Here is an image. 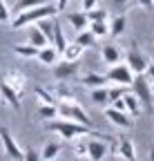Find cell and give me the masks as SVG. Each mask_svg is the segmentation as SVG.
<instances>
[{"mask_svg":"<svg viewBox=\"0 0 154 161\" xmlns=\"http://www.w3.org/2000/svg\"><path fill=\"white\" fill-rule=\"evenodd\" d=\"M136 5H141V7H145V9H152L154 7V0H134Z\"/></svg>","mask_w":154,"mask_h":161,"instance_id":"cell-40","label":"cell"},{"mask_svg":"<svg viewBox=\"0 0 154 161\" xmlns=\"http://www.w3.org/2000/svg\"><path fill=\"white\" fill-rule=\"evenodd\" d=\"M101 56H103V63H107V65H116V63H121V52H119L116 45H103Z\"/></svg>","mask_w":154,"mask_h":161,"instance_id":"cell-17","label":"cell"},{"mask_svg":"<svg viewBox=\"0 0 154 161\" xmlns=\"http://www.w3.org/2000/svg\"><path fill=\"white\" fill-rule=\"evenodd\" d=\"M0 80H5V83H7L9 87H13V90H16L18 94L23 96L27 78H25V74H23L20 69H9V72H5V74H3V78H0Z\"/></svg>","mask_w":154,"mask_h":161,"instance_id":"cell-10","label":"cell"},{"mask_svg":"<svg viewBox=\"0 0 154 161\" xmlns=\"http://www.w3.org/2000/svg\"><path fill=\"white\" fill-rule=\"evenodd\" d=\"M125 25H127V18H125V14H119V16H114L112 18V23H109V36H121L123 31H125Z\"/></svg>","mask_w":154,"mask_h":161,"instance_id":"cell-22","label":"cell"},{"mask_svg":"<svg viewBox=\"0 0 154 161\" xmlns=\"http://www.w3.org/2000/svg\"><path fill=\"white\" fill-rule=\"evenodd\" d=\"M92 103L98 105V108H105L109 103V92L105 87H94L92 90Z\"/></svg>","mask_w":154,"mask_h":161,"instance_id":"cell-26","label":"cell"},{"mask_svg":"<svg viewBox=\"0 0 154 161\" xmlns=\"http://www.w3.org/2000/svg\"><path fill=\"white\" fill-rule=\"evenodd\" d=\"M0 23H11V9L7 7L5 0H0Z\"/></svg>","mask_w":154,"mask_h":161,"instance_id":"cell-35","label":"cell"},{"mask_svg":"<svg viewBox=\"0 0 154 161\" xmlns=\"http://www.w3.org/2000/svg\"><path fill=\"white\" fill-rule=\"evenodd\" d=\"M67 20H69V25L76 29V34L85 31L89 27V18H87L85 11H72V14H67Z\"/></svg>","mask_w":154,"mask_h":161,"instance_id":"cell-14","label":"cell"},{"mask_svg":"<svg viewBox=\"0 0 154 161\" xmlns=\"http://www.w3.org/2000/svg\"><path fill=\"white\" fill-rule=\"evenodd\" d=\"M38 116H40L43 121H51L58 116V103L54 105H40V110H38Z\"/></svg>","mask_w":154,"mask_h":161,"instance_id":"cell-30","label":"cell"},{"mask_svg":"<svg viewBox=\"0 0 154 161\" xmlns=\"http://www.w3.org/2000/svg\"><path fill=\"white\" fill-rule=\"evenodd\" d=\"M36 96H38V101H40L43 105H54V103H58V101H56V96L51 94V90H45V87H36Z\"/></svg>","mask_w":154,"mask_h":161,"instance_id":"cell-31","label":"cell"},{"mask_svg":"<svg viewBox=\"0 0 154 161\" xmlns=\"http://www.w3.org/2000/svg\"><path fill=\"white\" fill-rule=\"evenodd\" d=\"M51 94L56 96V101H76L74 90H72L67 83H58L56 87H51Z\"/></svg>","mask_w":154,"mask_h":161,"instance_id":"cell-20","label":"cell"},{"mask_svg":"<svg viewBox=\"0 0 154 161\" xmlns=\"http://www.w3.org/2000/svg\"><path fill=\"white\" fill-rule=\"evenodd\" d=\"M123 101H125V110H127V114L130 116H141V112H143V105H141V101L132 94V90L123 96Z\"/></svg>","mask_w":154,"mask_h":161,"instance_id":"cell-16","label":"cell"},{"mask_svg":"<svg viewBox=\"0 0 154 161\" xmlns=\"http://www.w3.org/2000/svg\"><path fill=\"white\" fill-rule=\"evenodd\" d=\"M78 74V60H58L54 65V78L58 83H67Z\"/></svg>","mask_w":154,"mask_h":161,"instance_id":"cell-8","label":"cell"},{"mask_svg":"<svg viewBox=\"0 0 154 161\" xmlns=\"http://www.w3.org/2000/svg\"><path fill=\"white\" fill-rule=\"evenodd\" d=\"M125 65L132 69V74L136 76V74H145L147 65H150V60L145 54H141L136 47H130V52L125 54Z\"/></svg>","mask_w":154,"mask_h":161,"instance_id":"cell-7","label":"cell"},{"mask_svg":"<svg viewBox=\"0 0 154 161\" xmlns=\"http://www.w3.org/2000/svg\"><path fill=\"white\" fill-rule=\"evenodd\" d=\"M81 83H83L85 87L94 90V87H105L107 78H105L103 74H96V72H87V74H83V76H81Z\"/></svg>","mask_w":154,"mask_h":161,"instance_id":"cell-15","label":"cell"},{"mask_svg":"<svg viewBox=\"0 0 154 161\" xmlns=\"http://www.w3.org/2000/svg\"><path fill=\"white\" fill-rule=\"evenodd\" d=\"M58 116L69 119V121H76V123H83V125H87V128H94L89 114H87L78 103H76V101H61V103H58Z\"/></svg>","mask_w":154,"mask_h":161,"instance_id":"cell-4","label":"cell"},{"mask_svg":"<svg viewBox=\"0 0 154 161\" xmlns=\"http://www.w3.org/2000/svg\"><path fill=\"white\" fill-rule=\"evenodd\" d=\"M34 25L40 29V31H43V36L51 43V40H54V18H40V20H36Z\"/></svg>","mask_w":154,"mask_h":161,"instance_id":"cell-25","label":"cell"},{"mask_svg":"<svg viewBox=\"0 0 154 161\" xmlns=\"http://www.w3.org/2000/svg\"><path fill=\"white\" fill-rule=\"evenodd\" d=\"M27 36H29V43H31V45H36L38 49H40V47H45V45H51L49 40L43 36V31L38 29L36 25H29V31H27Z\"/></svg>","mask_w":154,"mask_h":161,"instance_id":"cell-21","label":"cell"},{"mask_svg":"<svg viewBox=\"0 0 154 161\" xmlns=\"http://www.w3.org/2000/svg\"><path fill=\"white\" fill-rule=\"evenodd\" d=\"M51 45L58 49L61 54H63V49L67 47V38H65V34H63V27L54 20V40H51Z\"/></svg>","mask_w":154,"mask_h":161,"instance_id":"cell-24","label":"cell"},{"mask_svg":"<svg viewBox=\"0 0 154 161\" xmlns=\"http://www.w3.org/2000/svg\"><path fill=\"white\" fill-rule=\"evenodd\" d=\"M147 80H150V83H154V63H150L147 65V69H145V74H143Z\"/></svg>","mask_w":154,"mask_h":161,"instance_id":"cell-37","label":"cell"},{"mask_svg":"<svg viewBox=\"0 0 154 161\" xmlns=\"http://www.w3.org/2000/svg\"><path fill=\"white\" fill-rule=\"evenodd\" d=\"M130 3V0H114V5H119V7H125Z\"/></svg>","mask_w":154,"mask_h":161,"instance_id":"cell-42","label":"cell"},{"mask_svg":"<svg viewBox=\"0 0 154 161\" xmlns=\"http://www.w3.org/2000/svg\"><path fill=\"white\" fill-rule=\"evenodd\" d=\"M67 3H69V0H56V9H58V14H61V11H65Z\"/></svg>","mask_w":154,"mask_h":161,"instance_id":"cell-41","label":"cell"},{"mask_svg":"<svg viewBox=\"0 0 154 161\" xmlns=\"http://www.w3.org/2000/svg\"><path fill=\"white\" fill-rule=\"evenodd\" d=\"M13 54L23 56V58H36L38 56V47L31 45V43H18V45H13Z\"/></svg>","mask_w":154,"mask_h":161,"instance_id":"cell-23","label":"cell"},{"mask_svg":"<svg viewBox=\"0 0 154 161\" xmlns=\"http://www.w3.org/2000/svg\"><path fill=\"white\" fill-rule=\"evenodd\" d=\"M87 18H89V23H94V20H107L109 18V11L107 9H101V7H94L89 11H85Z\"/></svg>","mask_w":154,"mask_h":161,"instance_id":"cell-33","label":"cell"},{"mask_svg":"<svg viewBox=\"0 0 154 161\" xmlns=\"http://www.w3.org/2000/svg\"><path fill=\"white\" fill-rule=\"evenodd\" d=\"M130 90H132V94H134V96L141 101L143 110L154 112V98H152V94H154V92H152V83H150V80H147L143 74H136V76H134Z\"/></svg>","mask_w":154,"mask_h":161,"instance_id":"cell-3","label":"cell"},{"mask_svg":"<svg viewBox=\"0 0 154 161\" xmlns=\"http://www.w3.org/2000/svg\"><path fill=\"white\" fill-rule=\"evenodd\" d=\"M85 54V47L83 45H78V43H76V40H74V43H67V47L63 49V60H78L81 56Z\"/></svg>","mask_w":154,"mask_h":161,"instance_id":"cell-18","label":"cell"},{"mask_svg":"<svg viewBox=\"0 0 154 161\" xmlns=\"http://www.w3.org/2000/svg\"><path fill=\"white\" fill-rule=\"evenodd\" d=\"M152 92H154V83H152Z\"/></svg>","mask_w":154,"mask_h":161,"instance_id":"cell-44","label":"cell"},{"mask_svg":"<svg viewBox=\"0 0 154 161\" xmlns=\"http://www.w3.org/2000/svg\"><path fill=\"white\" fill-rule=\"evenodd\" d=\"M36 58L40 60L43 65L54 67L56 63H58V58H61V52L56 49L54 45H45V47H40V49H38V56H36Z\"/></svg>","mask_w":154,"mask_h":161,"instance_id":"cell-12","label":"cell"},{"mask_svg":"<svg viewBox=\"0 0 154 161\" xmlns=\"http://www.w3.org/2000/svg\"><path fill=\"white\" fill-rule=\"evenodd\" d=\"M150 161H154V148L150 150Z\"/></svg>","mask_w":154,"mask_h":161,"instance_id":"cell-43","label":"cell"},{"mask_svg":"<svg viewBox=\"0 0 154 161\" xmlns=\"http://www.w3.org/2000/svg\"><path fill=\"white\" fill-rule=\"evenodd\" d=\"M56 14H58V9H56V5H38V7H31V9H25L20 14H16L13 20H11V27L13 29H23V27H29L34 25L36 20H40V18H54Z\"/></svg>","mask_w":154,"mask_h":161,"instance_id":"cell-2","label":"cell"},{"mask_svg":"<svg viewBox=\"0 0 154 161\" xmlns=\"http://www.w3.org/2000/svg\"><path fill=\"white\" fill-rule=\"evenodd\" d=\"M116 154L123 157L125 161H136V150H134V143L130 139H119L116 141Z\"/></svg>","mask_w":154,"mask_h":161,"instance_id":"cell-13","label":"cell"},{"mask_svg":"<svg viewBox=\"0 0 154 161\" xmlns=\"http://www.w3.org/2000/svg\"><path fill=\"white\" fill-rule=\"evenodd\" d=\"M105 78L112 80L114 85H125V87H130L132 80H134V74H132V69H130L125 63H116V65H109Z\"/></svg>","mask_w":154,"mask_h":161,"instance_id":"cell-5","label":"cell"},{"mask_svg":"<svg viewBox=\"0 0 154 161\" xmlns=\"http://www.w3.org/2000/svg\"><path fill=\"white\" fill-rule=\"evenodd\" d=\"M94 7H98V0H83V9H85V11H89V9H94Z\"/></svg>","mask_w":154,"mask_h":161,"instance_id":"cell-38","label":"cell"},{"mask_svg":"<svg viewBox=\"0 0 154 161\" xmlns=\"http://www.w3.org/2000/svg\"><path fill=\"white\" fill-rule=\"evenodd\" d=\"M0 96H3V101L7 105H11L13 110H20L23 103H20V94H18L13 87H9L5 80H0Z\"/></svg>","mask_w":154,"mask_h":161,"instance_id":"cell-11","label":"cell"},{"mask_svg":"<svg viewBox=\"0 0 154 161\" xmlns=\"http://www.w3.org/2000/svg\"><path fill=\"white\" fill-rule=\"evenodd\" d=\"M23 161H40V150L27 148V150H25V157H23Z\"/></svg>","mask_w":154,"mask_h":161,"instance_id":"cell-36","label":"cell"},{"mask_svg":"<svg viewBox=\"0 0 154 161\" xmlns=\"http://www.w3.org/2000/svg\"><path fill=\"white\" fill-rule=\"evenodd\" d=\"M96 38L98 36H107L109 34V23L107 20H94V23H89V27H87Z\"/></svg>","mask_w":154,"mask_h":161,"instance_id":"cell-28","label":"cell"},{"mask_svg":"<svg viewBox=\"0 0 154 161\" xmlns=\"http://www.w3.org/2000/svg\"><path fill=\"white\" fill-rule=\"evenodd\" d=\"M76 43H78V45H83L85 49H87V47H94V43H96V36H94L89 29L78 31V36H76Z\"/></svg>","mask_w":154,"mask_h":161,"instance_id":"cell-32","label":"cell"},{"mask_svg":"<svg viewBox=\"0 0 154 161\" xmlns=\"http://www.w3.org/2000/svg\"><path fill=\"white\" fill-rule=\"evenodd\" d=\"M74 157L85 161L87 159V136H78L74 139Z\"/></svg>","mask_w":154,"mask_h":161,"instance_id":"cell-27","label":"cell"},{"mask_svg":"<svg viewBox=\"0 0 154 161\" xmlns=\"http://www.w3.org/2000/svg\"><path fill=\"white\" fill-rule=\"evenodd\" d=\"M47 0H16V5H13V14H20L25 9H31V7H38V5H45Z\"/></svg>","mask_w":154,"mask_h":161,"instance_id":"cell-29","label":"cell"},{"mask_svg":"<svg viewBox=\"0 0 154 161\" xmlns=\"http://www.w3.org/2000/svg\"><path fill=\"white\" fill-rule=\"evenodd\" d=\"M107 92H109V103H112V101L123 98V96L130 92V87H125V85H116V87H112V90H107Z\"/></svg>","mask_w":154,"mask_h":161,"instance_id":"cell-34","label":"cell"},{"mask_svg":"<svg viewBox=\"0 0 154 161\" xmlns=\"http://www.w3.org/2000/svg\"><path fill=\"white\" fill-rule=\"evenodd\" d=\"M0 139H3V148H5V152H7V157H9L11 161H23L25 150H20V146L16 143V139H13V134L9 132V128L0 125Z\"/></svg>","mask_w":154,"mask_h":161,"instance_id":"cell-6","label":"cell"},{"mask_svg":"<svg viewBox=\"0 0 154 161\" xmlns=\"http://www.w3.org/2000/svg\"><path fill=\"white\" fill-rule=\"evenodd\" d=\"M105 116H107L109 123H114V125L121 128V130H132L134 128V119L127 112H121L116 108H105Z\"/></svg>","mask_w":154,"mask_h":161,"instance_id":"cell-9","label":"cell"},{"mask_svg":"<svg viewBox=\"0 0 154 161\" xmlns=\"http://www.w3.org/2000/svg\"><path fill=\"white\" fill-rule=\"evenodd\" d=\"M112 108H116V110H121V112H127V110H125V101H123V98L112 101Z\"/></svg>","mask_w":154,"mask_h":161,"instance_id":"cell-39","label":"cell"},{"mask_svg":"<svg viewBox=\"0 0 154 161\" xmlns=\"http://www.w3.org/2000/svg\"><path fill=\"white\" fill-rule=\"evenodd\" d=\"M45 128L49 132H56L63 141H74L78 136H89L94 132V128H87L83 123H76V121H69V119H51V121H45Z\"/></svg>","mask_w":154,"mask_h":161,"instance_id":"cell-1","label":"cell"},{"mask_svg":"<svg viewBox=\"0 0 154 161\" xmlns=\"http://www.w3.org/2000/svg\"><path fill=\"white\" fill-rule=\"evenodd\" d=\"M61 154V143H54V141H47V143L40 148V161H54Z\"/></svg>","mask_w":154,"mask_h":161,"instance_id":"cell-19","label":"cell"}]
</instances>
